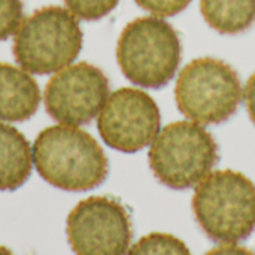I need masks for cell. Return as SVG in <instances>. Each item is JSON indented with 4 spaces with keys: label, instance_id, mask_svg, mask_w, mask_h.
<instances>
[{
    "label": "cell",
    "instance_id": "obj_7",
    "mask_svg": "<svg viewBox=\"0 0 255 255\" xmlns=\"http://www.w3.org/2000/svg\"><path fill=\"white\" fill-rule=\"evenodd\" d=\"M67 241L75 255H127L133 239L130 214L108 196H91L69 214Z\"/></svg>",
    "mask_w": 255,
    "mask_h": 255
},
{
    "label": "cell",
    "instance_id": "obj_17",
    "mask_svg": "<svg viewBox=\"0 0 255 255\" xmlns=\"http://www.w3.org/2000/svg\"><path fill=\"white\" fill-rule=\"evenodd\" d=\"M244 99H245V105H247V111L250 114V118L255 126V73L251 75V78L248 79V82L245 85Z\"/></svg>",
    "mask_w": 255,
    "mask_h": 255
},
{
    "label": "cell",
    "instance_id": "obj_10",
    "mask_svg": "<svg viewBox=\"0 0 255 255\" xmlns=\"http://www.w3.org/2000/svg\"><path fill=\"white\" fill-rule=\"evenodd\" d=\"M40 103V90L22 67L0 63V121L30 120Z\"/></svg>",
    "mask_w": 255,
    "mask_h": 255
},
{
    "label": "cell",
    "instance_id": "obj_9",
    "mask_svg": "<svg viewBox=\"0 0 255 255\" xmlns=\"http://www.w3.org/2000/svg\"><path fill=\"white\" fill-rule=\"evenodd\" d=\"M109 97V81L94 64H70L55 72L45 88V108L51 118L64 126L91 123Z\"/></svg>",
    "mask_w": 255,
    "mask_h": 255
},
{
    "label": "cell",
    "instance_id": "obj_3",
    "mask_svg": "<svg viewBox=\"0 0 255 255\" xmlns=\"http://www.w3.org/2000/svg\"><path fill=\"white\" fill-rule=\"evenodd\" d=\"M182 45L176 30L160 16H140L128 22L117 43L123 75L137 87H166L181 63Z\"/></svg>",
    "mask_w": 255,
    "mask_h": 255
},
{
    "label": "cell",
    "instance_id": "obj_1",
    "mask_svg": "<svg viewBox=\"0 0 255 255\" xmlns=\"http://www.w3.org/2000/svg\"><path fill=\"white\" fill-rule=\"evenodd\" d=\"M33 164L37 173L52 187L82 193L102 185L109 163L99 142L73 126L43 128L33 146Z\"/></svg>",
    "mask_w": 255,
    "mask_h": 255
},
{
    "label": "cell",
    "instance_id": "obj_13",
    "mask_svg": "<svg viewBox=\"0 0 255 255\" xmlns=\"http://www.w3.org/2000/svg\"><path fill=\"white\" fill-rule=\"evenodd\" d=\"M128 255H191L188 247L169 233H149L140 238Z\"/></svg>",
    "mask_w": 255,
    "mask_h": 255
},
{
    "label": "cell",
    "instance_id": "obj_8",
    "mask_svg": "<svg viewBox=\"0 0 255 255\" xmlns=\"http://www.w3.org/2000/svg\"><path fill=\"white\" fill-rule=\"evenodd\" d=\"M161 114L154 99L142 90L124 87L114 91L97 118L103 142L121 152L133 154L160 133Z\"/></svg>",
    "mask_w": 255,
    "mask_h": 255
},
{
    "label": "cell",
    "instance_id": "obj_4",
    "mask_svg": "<svg viewBox=\"0 0 255 255\" xmlns=\"http://www.w3.org/2000/svg\"><path fill=\"white\" fill-rule=\"evenodd\" d=\"M78 18L66 7L45 6L22 21L13 39V57L33 75H51L70 66L82 49Z\"/></svg>",
    "mask_w": 255,
    "mask_h": 255
},
{
    "label": "cell",
    "instance_id": "obj_6",
    "mask_svg": "<svg viewBox=\"0 0 255 255\" xmlns=\"http://www.w3.org/2000/svg\"><path fill=\"white\" fill-rule=\"evenodd\" d=\"M178 109L202 126L221 124L232 118L242 100L238 72L223 60L203 57L190 61L175 87Z\"/></svg>",
    "mask_w": 255,
    "mask_h": 255
},
{
    "label": "cell",
    "instance_id": "obj_11",
    "mask_svg": "<svg viewBox=\"0 0 255 255\" xmlns=\"http://www.w3.org/2000/svg\"><path fill=\"white\" fill-rule=\"evenodd\" d=\"M33 152L27 137L15 127L0 123V191H15L31 175Z\"/></svg>",
    "mask_w": 255,
    "mask_h": 255
},
{
    "label": "cell",
    "instance_id": "obj_2",
    "mask_svg": "<svg viewBox=\"0 0 255 255\" xmlns=\"http://www.w3.org/2000/svg\"><path fill=\"white\" fill-rule=\"evenodd\" d=\"M193 212L205 235L218 244H238L255 230V185L236 170L211 172L197 184Z\"/></svg>",
    "mask_w": 255,
    "mask_h": 255
},
{
    "label": "cell",
    "instance_id": "obj_18",
    "mask_svg": "<svg viewBox=\"0 0 255 255\" xmlns=\"http://www.w3.org/2000/svg\"><path fill=\"white\" fill-rule=\"evenodd\" d=\"M205 255H255L253 251H250L248 248H242V247H236L235 244L232 245H224L220 248H215L212 251H209Z\"/></svg>",
    "mask_w": 255,
    "mask_h": 255
},
{
    "label": "cell",
    "instance_id": "obj_12",
    "mask_svg": "<svg viewBox=\"0 0 255 255\" xmlns=\"http://www.w3.org/2000/svg\"><path fill=\"white\" fill-rule=\"evenodd\" d=\"M205 21L221 34H239L255 22V0H200Z\"/></svg>",
    "mask_w": 255,
    "mask_h": 255
},
{
    "label": "cell",
    "instance_id": "obj_15",
    "mask_svg": "<svg viewBox=\"0 0 255 255\" xmlns=\"http://www.w3.org/2000/svg\"><path fill=\"white\" fill-rule=\"evenodd\" d=\"M22 21V0H0V42L15 34Z\"/></svg>",
    "mask_w": 255,
    "mask_h": 255
},
{
    "label": "cell",
    "instance_id": "obj_16",
    "mask_svg": "<svg viewBox=\"0 0 255 255\" xmlns=\"http://www.w3.org/2000/svg\"><path fill=\"white\" fill-rule=\"evenodd\" d=\"M142 9L157 16H173L182 12L191 0H134Z\"/></svg>",
    "mask_w": 255,
    "mask_h": 255
},
{
    "label": "cell",
    "instance_id": "obj_5",
    "mask_svg": "<svg viewBox=\"0 0 255 255\" xmlns=\"http://www.w3.org/2000/svg\"><path fill=\"white\" fill-rule=\"evenodd\" d=\"M149 167L155 178L172 190H187L202 182L218 163V145L199 123L176 121L152 140Z\"/></svg>",
    "mask_w": 255,
    "mask_h": 255
},
{
    "label": "cell",
    "instance_id": "obj_19",
    "mask_svg": "<svg viewBox=\"0 0 255 255\" xmlns=\"http://www.w3.org/2000/svg\"><path fill=\"white\" fill-rule=\"evenodd\" d=\"M0 255H13V254H12V251H10V250H7L6 247H1V245H0Z\"/></svg>",
    "mask_w": 255,
    "mask_h": 255
},
{
    "label": "cell",
    "instance_id": "obj_14",
    "mask_svg": "<svg viewBox=\"0 0 255 255\" xmlns=\"http://www.w3.org/2000/svg\"><path fill=\"white\" fill-rule=\"evenodd\" d=\"M67 9L79 19L97 21L109 15L120 0H64Z\"/></svg>",
    "mask_w": 255,
    "mask_h": 255
}]
</instances>
